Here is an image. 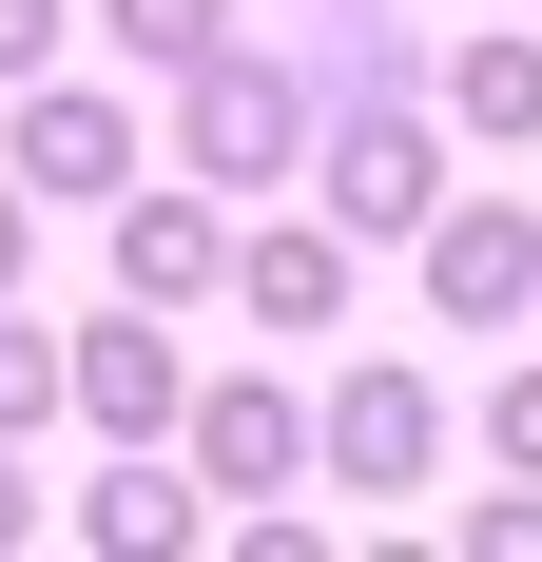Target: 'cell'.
<instances>
[{
  "label": "cell",
  "mask_w": 542,
  "mask_h": 562,
  "mask_svg": "<svg viewBox=\"0 0 542 562\" xmlns=\"http://www.w3.org/2000/svg\"><path fill=\"white\" fill-rule=\"evenodd\" d=\"M310 136H329L310 40H214L194 78H174V175H214V194H271V175H310Z\"/></svg>",
  "instance_id": "1"
},
{
  "label": "cell",
  "mask_w": 542,
  "mask_h": 562,
  "mask_svg": "<svg viewBox=\"0 0 542 562\" xmlns=\"http://www.w3.org/2000/svg\"><path fill=\"white\" fill-rule=\"evenodd\" d=\"M0 175L39 194V214H116L136 194V98H98V78H20V136H0Z\"/></svg>",
  "instance_id": "2"
},
{
  "label": "cell",
  "mask_w": 542,
  "mask_h": 562,
  "mask_svg": "<svg viewBox=\"0 0 542 562\" xmlns=\"http://www.w3.org/2000/svg\"><path fill=\"white\" fill-rule=\"evenodd\" d=\"M174 447L214 465V505H291V485H329V407H291V369H214Z\"/></svg>",
  "instance_id": "3"
},
{
  "label": "cell",
  "mask_w": 542,
  "mask_h": 562,
  "mask_svg": "<svg viewBox=\"0 0 542 562\" xmlns=\"http://www.w3.org/2000/svg\"><path fill=\"white\" fill-rule=\"evenodd\" d=\"M310 194H329L349 233H407V252H427V214H445V136H427L407 98H349V116L310 136Z\"/></svg>",
  "instance_id": "4"
},
{
  "label": "cell",
  "mask_w": 542,
  "mask_h": 562,
  "mask_svg": "<svg viewBox=\"0 0 542 562\" xmlns=\"http://www.w3.org/2000/svg\"><path fill=\"white\" fill-rule=\"evenodd\" d=\"M329 485H369V505H427L445 485V389L407 349H369V369L329 389Z\"/></svg>",
  "instance_id": "5"
},
{
  "label": "cell",
  "mask_w": 542,
  "mask_h": 562,
  "mask_svg": "<svg viewBox=\"0 0 542 562\" xmlns=\"http://www.w3.org/2000/svg\"><path fill=\"white\" fill-rule=\"evenodd\" d=\"M116 291H136V311H214L233 291V194L214 175H136V194H116Z\"/></svg>",
  "instance_id": "6"
},
{
  "label": "cell",
  "mask_w": 542,
  "mask_h": 562,
  "mask_svg": "<svg viewBox=\"0 0 542 562\" xmlns=\"http://www.w3.org/2000/svg\"><path fill=\"white\" fill-rule=\"evenodd\" d=\"M427 311L445 330H523L542 311V214L523 194H445L427 214Z\"/></svg>",
  "instance_id": "7"
},
{
  "label": "cell",
  "mask_w": 542,
  "mask_h": 562,
  "mask_svg": "<svg viewBox=\"0 0 542 562\" xmlns=\"http://www.w3.org/2000/svg\"><path fill=\"white\" fill-rule=\"evenodd\" d=\"M78 427H98V447H174V427H194V369H174V330L136 291L78 330Z\"/></svg>",
  "instance_id": "8"
},
{
  "label": "cell",
  "mask_w": 542,
  "mask_h": 562,
  "mask_svg": "<svg viewBox=\"0 0 542 562\" xmlns=\"http://www.w3.org/2000/svg\"><path fill=\"white\" fill-rule=\"evenodd\" d=\"M349 252H369L349 214H291V233H233V311H252V330H329V311H349Z\"/></svg>",
  "instance_id": "9"
},
{
  "label": "cell",
  "mask_w": 542,
  "mask_h": 562,
  "mask_svg": "<svg viewBox=\"0 0 542 562\" xmlns=\"http://www.w3.org/2000/svg\"><path fill=\"white\" fill-rule=\"evenodd\" d=\"M214 465H156V447H116L98 465V485H78V543H98V562H136V543H214Z\"/></svg>",
  "instance_id": "10"
},
{
  "label": "cell",
  "mask_w": 542,
  "mask_h": 562,
  "mask_svg": "<svg viewBox=\"0 0 542 562\" xmlns=\"http://www.w3.org/2000/svg\"><path fill=\"white\" fill-rule=\"evenodd\" d=\"M445 116H465L485 156H523L542 136V40H445Z\"/></svg>",
  "instance_id": "11"
},
{
  "label": "cell",
  "mask_w": 542,
  "mask_h": 562,
  "mask_svg": "<svg viewBox=\"0 0 542 562\" xmlns=\"http://www.w3.org/2000/svg\"><path fill=\"white\" fill-rule=\"evenodd\" d=\"M98 40L136 58V78H194V58L233 40V0H98Z\"/></svg>",
  "instance_id": "12"
},
{
  "label": "cell",
  "mask_w": 542,
  "mask_h": 562,
  "mask_svg": "<svg viewBox=\"0 0 542 562\" xmlns=\"http://www.w3.org/2000/svg\"><path fill=\"white\" fill-rule=\"evenodd\" d=\"M58 407H78V330H20V311H0V427L39 447Z\"/></svg>",
  "instance_id": "13"
},
{
  "label": "cell",
  "mask_w": 542,
  "mask_h": 562,
  "mask_svg": "<svg viewBox=\"0 0 542 562\" xmlns=\"http://www.w3.org/2000/svg\"><path fill=\"white\" fill-rule=\"evenodd\" d=\"M445 543H465V562H542V465H523V485H485Z\"/></svg>",
  "instance_id": "14"
},
{
  "label": "cell",
  "mask_w": 542,
  "mask_h": 562,
  "mask_svg": "<svg viewBox=\"0 0 542 562\" xmlns=\"http://www.w3.org/2000/svg\"><path fill=\"white\" fill-rule=\"evenodd\" d=\"M58 40H78V0H0V98H20V78H58Z\"/></svg>",
  "instance_id": "15"
},
{
  "label": "cell",
  "mask_w": 542,
  "mask_h": 562,
  "mask_svg": "<svg viewBox=\"0 0 542 562\" xmlns=\"http://www.w3.org/2000/svg\"><path fill=\"white\" fill-rule=\"evenodd\" d=\"M485 447H504V465H542V369H504V407H485Z\"/></svg>",
  "instance_id": "16"
},
{
  "label": "cell",
  "mask_w": 542,
  "mask_h": 562,
  "mask_svg": "<svg viewBox=\"0 0 542 562\" xmlns=\"http://www.w3.org/2000/svg\"><path fill=\"white\" fill-rule=\"evenodd\" d=\"M20 272H39V194L0 175V311H20Z\"/></svg>",
  "instance_id": "17"
},
{
  "label": "cell",
  "mask_w": 542,
  "mask_h": 562,
  "mask_svg": "<svg viewBox=\"0 0 542 562\" xmlns=\"http://www.w3.org/2000/svg\"><path fill=\"white\" fill-rule=\"evenodd\" d=\"M0 543H39V485H20V427H0Z\"/></svg>",
  "instance_id": "18"
}]
</instances>
